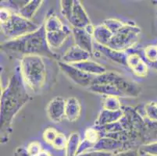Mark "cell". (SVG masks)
<instances>
[{"mask_svg":"<svg viewBox=\"0 0 157 156\" xmlns=\"http://www.w3.org/2000/svg\"><path fill=\"white\" fill-rule=\"evenodd\" d=\"M29 100L30 95L21 75L13 74L1 95L0 121L2 144L9 141L13 119Z\"/></svg>","mask_w":157,"mask_h":156,"instance_id":"obj_1","label":"cell"},{"mask_svg":"<svg viewBox=\"0 0 157 156\" xmlns=\"http://www.w3.org/2000/svg\"><path fill=\"white\" fill-rule=\"evenodd\" d=\"M3 49L24 55H40L42 57L56 58V55L48 46L46 39V31L44 24L37 31L24 36L1 43Z\"/></svg>","mask_w":157,"mask_h":156,"instance_id":"obj_2","label":"cell"},{"mask_svg":"<svg viewBox=\"0 0 157 156\" xmlns=\"http://www.w3.org/2000/svg\"><path fill=\"white\" fill-rule=\"evenodd\" d=\"M21 75L26 87L34 92L43 88L46 81L47 70L43 57L24 55L21 59Z\"/></svg>","mask_w":157,"mask_h":156,"instance_id":"obj_3","label":"cell"},{"mask_svg":"<svg viewBox=\"0 0 157 156\" xmlns=\"http://www.w3.org/2000/svg\"><path fill=\"white\" fill-rule=\"evenodd\" d=\"M40 26L32 21L21 17L17 12H13L6 22L1 24V30L8 39L12 40L35 32Z\"/></svg>","mask_w":157,"mask_h":156,"instance_id":"obj_4","label":"cell"},{"mask_svg":"<svg viewBox=\"0 0 157 156\" xmlns=\"http://www.w3.org/2000/svg\"><path fill=\"white\" fill-rule=\"evenodd\" d=\"M113 84L124 94V97L137 98L141 93L139 85L113 71H107L102 75L95 77L92 84Z\"/></svg>","mask_w":157,"mask_h":156,"instance_id":"obj_5","label":"cell"},{"mask_svg":"<svg viewBox=\"0 0 157 156\" xmlns=\"http://www.w3.org/2000/svg\"><path fill=\"white\" fill-rule=\"evenodd\" d=\"M141 29L135 24H125L118 32L113 34L108 47L119 51H126L139 40Z\"/></svg>","mask_w":157,"mask_h":156,"instance_id":"obj_6","label":"cell"},{"mask_svg":"<svg viewBox=\"0 0 157 156\" xmlns=\"http://www.w3.org/2000/svg\"><path fill=\"white\" fill-rule=\"evenodd\" d=\"M124 116L120 120L124 131H133L138 134H142L145 131L146 124L143 117L135 108L130 106H125L122 108Z\"/></svg>","mask_w":157,"mask_h":156,"instance_id":"obj_7","label":"cell"},{"mask_svg":"<svg viewBox=\"0 0 157 156\" xmlns=\"http://www.w3.org/2000/svg\"><path fill=\"white\" fill-rule=\"evenodd\" d=\"M58 67L70 80L83 88H89L95 78V76L86 74L72 64L66 63L61 60L58 61Z\"/></svg>","mask_w":157,"mask_h":156,"instance_id":"obj_8","label":"cell"},{"mask_svg":"<svg viewBox=\"0 0 157 156\" xmlns=\"http://www.w3.org/2000/svg\"><path fill=\"white\" fill-rule=\"evenodd\" d=\"M71 28L84 29L87 26L92 24L88 13L79 0H74L72 11L67 20Z\"/></svg>","mask_w":157,"mask_h":156,"instance_id":"obj_9","label":"cell"},{"mask_svg":"<svg viewBox=\"0 0 157 156\" xmlns=\"http://www.w3.org/2000/svg\"><path fill=\"white\" fill-rule=\"evenodd\" d=\"M66 101L60 96L52 98L46 106V112L48 118L54 123H60L65 118Z\"/></svg>","mask_w":157,"mask_h":156,"instance_id":"obj_10","label":"cell"},{"mask_svg":"<svg viewBox=\"0 0 157 156\" xmlns=\"http://www.w3.org/2000/svg\"><path fill=\"white\" fill-rule=\"evenodd\" d=\"M129 144L130 143L123 142L118 140L113 139L110 137L102 136L99 141L95 144L92 150L107 151V152H112L115 154L119 151L128 150V148H125V146L130 145Z\"/></svg>","mask_w":157,"mask_h":156,"instance_id":"obj_11","label":"cell"},{"mask_svg":"<svg viewBox=\"0 0 157 156\" xmlns=\"http://www.w3.org/2000/svg\"><path fill=\"white\" fill-rule=\"evenodd\" d=\"M72 36L74 41V45L82 49L88 51L90 54L94 53L93 36L87 32L85 29L71 28Z\"/></svg>","mask_w":157,"mask_h":156,"instance_id":"obj_12","label":"cell"},{"mask_svg":"<svg viewBox=\"0 0 157 156\" xmlns=\"http://www.w3.org/2000/svg\"><path fill=\"white\" fill-rule=\"evenodd\" d=\"M92 55L88 51L74 45L64 52L61 61L68 64H76L90 59Z\"/></svg>","mask_w":157,"mask_h":156,"instance_id":"obj_13","label":"cell"},{"mask_svg":"<svg viewBox=\"0 0 157 156\" xmlns=\"http://www.w3.org/2000/svg\"><path fill=\"white\" fill-rule=\"evenodd\" d=\"M127 67L131 69L134 74L139 77H145L148 74V66L141 55L138 53L128 54Z\"/></svg>","mask_w":157,"mask_h":156,"instance_id":"obj_14","label":"cell"},{"mask_svg":"<svg viewBox=\"0 0 157 156\" xmlns=\"http://www.w3.org/2000/svg\"><path fill=\"white\" fill-rule=\"evenodd\" d=\"M72 34V30L66 26L63 29L56 32L46 33V39L50 48H58L62 46L67 39Z\"/></svg>","mask_w":157,"mask_h":156,"instance_id":"obj_15","label":"cell"},{"mask_svg":"<svg viewBox=\"0 0 157 156\" xmlns=\"http://www.w3.org/2000/svg\"><path fill=\"white\" fill-rule=\"evenodd\" d=\"M123 116H124L123 109L112 111V110H106L102 108L95 121V127H102V126L118 122L121 120Z\"/></svg>","mask_w":157,"mask_h":156,"instance_id":"obj_16","label":"cell"},{"mask_svg":"<svg viewBox=\"0 0 157 156\" xmlns=\"http://www.w3.org/2000/svg\"><path fill=\"white\" fill-rule=\"evenodd\" d=\"M81 112V103L75 97H70L66 101L65 119L69 122H76Z\"/></svg>","mask_w":157,"mask_h":156,"instance_id":"obj_17","label":"cell"},{"mask_svg":"<svg viewBox=\"0 0 157 156\" xmlns=\"http://www.w3.org/2000/svg\"><path fill=\"white\" fill-rule=\"evenodd\" d=\"M96 50L100 52L102 55H105L106 58L109 59L110 60L117 63L121 64L123 66H127V59H128V54L126 51H119L112 49L106 46L96 44Z\"/></svg>","mask_w":157,"mask_h":156,"instance_id":"obj_18","label":"cell"},{"mask_svg":"<svg viewBox=\"0 0 157 156\" xmlns=\"http://www.w3.org/2000/svg\"><path fill=\"white\" fill-rule=\"evenodd\" d=\"M91 92L101 94L103 97L115 96L118 98L124 97V94L117 87L110 84H92L88 88Z\"/></svg>","mask_w":157,"mask_h":156,"instance_id":"obj_19","label":"cell"},{"mask_svg":"<svg viewBox=\"0 0 157 156\" xmlns=\"http://www.w3.org/2000/svg\"><path fill=\"white\" fill-rule=\"evenodd\" d=\"M72 65L81 70V71L90 74V75L95 76V77L102 75L107 72V69L105 67L91 59L86 60V61L79 63L72 64Z\"/></svg>","mask_w":157,"mask_h":156,"instance_id":"obj_20","label":"cell"},{"mask_svg":"<svg viewBox=\"0 0 157 156\" xmlns=\"http://www.w3.org/2000/svg\"><path fill=\"white\" fill-rule=\"evenodd\" d=\"M113 36V34L102 24L95 27L93 39L98 45L108 47Z\"/></svg>","mask_w":157,"mask_h":156,"instance_id":"obj_21","label":"cell"},{"mask_svg":"<svg viewBox=\"0 0 157 156\" xmlns=\"http://www.w3.org/2000/svg\"><path fill=\"white\" fill-rule=\"evenodd\" d=\"M42 3H43L42 0H31L28 3L23 6L21 9H19L17 13L25 19L31 21Z\"/></svg>","mask_w":157,"mask_h":156,"instance_id":"obj_22","label":"cell"},{"mask_svg":"<svg viewBox=\"0 0 157 156\" xmlns=\"http://www.w3.org/2000/svg\"><path fill=\"white\" fill-rule=\"evenodd\" d=\"M44 27H45L46 33H49L61 31L63 29L65 25L63 24L61 20L56 14L50 11L47 14L45 23H44Z\"/></svg>","mask_w":157,"mask_h":156,"instance_id":"obj_23","label":"cell"},{"mask_svg":"<svg viewBox=\"0 0 157 156\" xmlns=\"http://www.w3.org/2000/svg\"><path fill=\"white\" fill-rule=\"evenodd\" d=\"M81 136L78 132L71 133L65 148V156H77L81 144Z\"/></svg>","mask_w":157,"mask_h":156,"instance_id":"obj_24","label":"cell"},{"mask_svg":"<svg viewBox=\"0 0 157 156\" xmlns=\"http://www.w3.org/2000/svg\"><path fill=\"white\" fill-rule=\"evenodd\" d=\"M120 98L115 96H105L103 98L102 101V108L112 111H117L122 109Z\"/></svg>","mask_w":157,"mask_h":156,"instance_id":"obj_25","label":"cell"},{"mask_svg":"<svg viewBox=\"0 0 157 156\" xmlns=\"http://www.w3.org/2000/svg\"><path fill=\"white\" fill-rule=\"evenodd\" d=\"M96 129L99 132L102 133L104 134H115V133H118L121 132V131H124V129L122 124H121L120 121L113 123V124H108V125L102 126V127H96Z\"/></svg>","mask_w":157,"mask_h":156,"instance_id":"obj_26","label":"cell"},{"mask_svg":"<svg viewBox=\"0 0 157 156\" xmlns=\"http://www.w3.org/2000/svg\"><path fill=\"white\" fill-rule=\"evenodd\" d=\"M102 24L105 27H106L113 34L118 32L125 25L124 23H123L121 21L117 19H113V18L104 20Z\"/></svg>","mask_w":157,"mask_h":156,"instance_id":"obj_27","label":"cell"},{"mask_svg":"<svg viewBox=\"0 0 157 156\" xmlns=\"http://www.w3.org/2000/svg\"><path fill=\"white\" fill-rule=\"evenodd\" d=\"M145 116L149 121L157 124V102H148L144 108Z\"/></svg>","mask_w":157,"mask_h":156,"instance_id":"obj_28","label":"cell"},{"mask_svg":"<svg viewBox=\"0 0 157 156\" xmlns=\"http://www.w3.org/2000/svg\"><path fill=\"white\" fill-rule=\"evenodd\" d=\"M101 132L97 130L96 128H93V127H90L88 128L86 131H85V134H84V139L87 140L89 141L90 143H92L95 145L99 139H100L102 136L100 135Z\"/></svg>","mask_w":157,"mask_h":156,"instance_id":"obj_29","label":"cell"},{"mask_svg":"<svg viewBox=\"0 0 157 156\" xmlns=\"http://www.w3.org/2000/svg\"><path fill=\"white\" fill-rule=\"evenodd\" d=\"M140 154L149 156H157V141L147 143L138 148Z\"/></svg>","mask_w":157,"mask_h":156,"instance_id":"obj_30","label":"cell"},{"mask_svg":"<svg viewBox=\"0 0 157 156\" xmlns=\"http://www.w3.org/2000/svg\"><path fill=\"white\" fill-rule=\"evenodd\" d=\"M73 4H74V0H62L59 2L61 13L67 20L70 18L72 11Z\"/></svg>","mask_w":157,"mask_h":156,"instance_id":"obj_31","label":"cell"},{"mask_svg":"<svg viewBox=\"0 0 157 156\" xmlns=\"http://www.w3.org/2000/svg\"><path fill=\"white\" fill-rule=\"evenodd\" d=\"M145 59L150 63H157V46L148 45L144 50Z\"/></svg>","mask_w":157,"mask_h":156,"instance_id":"obj_32","label":"cell"},{"mask_svg":"<svg viewBox=\"0 0 157 156\" xmlns=\"http://www.w3.org/2000/svg\"><path fill=\"white\" fill-rule=\"evenodd\" d=\"M67 140L68 138H67L63 134L59 133L55 141L52 144V147L55 149L59 150V151L65 150L66 147H67Z\"/></svg>","mask_w":157,"mask_h":156,"instance_id":"obj_33","label":"cell"},{"mask_svg":"<svg viewBox=\"0 0 157 156\" xmlns=\"http://www.w3.org/2000/svg\"><path fill=\"white\" fill-rule=\"evenodd\" d=\"M58 134H59V132L56 129L52 128V127H48V128L45 129L44 131L43 139L45 142L52 145Z\"/></svg>","mask_w":157,"mask_h":156,"instance_id":"obj_34","label":"cell"},{"mask_svg":"<svg viewBox=\"0 0 157 156\" xmlns=\"http://www.w3.org/2000/svg\"><path fill=\"white\" fill-rule=\"evenodd\" d=\"M27 151L31 156H38L42 151V146L38 141H32L27 147Z\"/></svg>","mask_w":157,"mask_h":156,"instance_id":"obj_35","label":"cell"},{"mask_svg":"<svg viewBox=\"0 0 157 156\" xmlns=\"http://www.w3.org/2000/svg\"><path fill=\"white\" fill-rule=\"evenodd\" d=\"M13 13V12L11 11L10 8L1 6V10H0V21H1V24L6 22L10 18Z\"/></svg>","mask_w":157,"mask_h":156,"instance_id":"obj_36","label":"cell"},{"mask_svg":"<svg viewBox=\"0 0 157 156\" xmlns=\"http://www.w3.org/2000/svg\"><path fill=\"white\" fill-rule=\"evenodd\" d=\"M113 153L107 152V151H97V150H91L85 153L78 154L77 156H113Z\"/></svg>","mask_w":157,"mask_h":156,"instance_id":"obj_37","label":"cell"},{"mask_svg":"<svg viewBox=\"0 0 157 156\" xmlns=\"http://www.w3.org/2000/svg\"><path fill=\"white\" fill-rule=\"evenodd\" d=\"M139 154L138 149H128L115 153L113 156H138Z\"/></svg>","mask_w":157,"mask_h":156,"instance_id":"obj_38","label":"cell"},{"mask_svg":"<svg viewBox=\"0 0 157 156\" xmlns=\"http://www.w3.org/2000/svg\"><path fill=\"white\" fill-rule=\"evenodd\" d=\"M14 156H31L29 153L28 152L26 148L23 147H18L16 148L15 152H14Z\"/></svg>","mask_w":157,"mask_h":156,"instance_id":"obj_39","label":"cell"},{"mask_svg":"<svg viewBox=\"0 0 157 156\" xmlns=\"http://www.w3.org/2000/svg\"><path fill=\"white\" fill-rule=\"evenodd\" d=\"M38 156H52V154H51L49 151L43 149L42 151H41V153L38 154Z\"/></svg>","mask_w":157,"mask_h":156,"instance_id":"obj_40","label":"cell"},{"mask_svg":"<svg viewBox=\"0 0 157 156\" xmlns=\"http://www.w3.org/2000/svg\"><path fill=\"white\" fill-rule=\"evenodd\" d=\"M157 2V1H156V2Z\"/></svg>","mask_w":157,"mask_h":156,"instance_id":"obj_41","label":"cell"},{"mask_svg":"<svg viewBox=\"0 0 157 156\" xmlns=\"http://www.w3.org/2000/svg\"><path fill=\"white\" fill-rule=\"evenodd\" d=\"M156 46H157V45H156Z\"/></svg>","mask_w":157,"mask_h":156,"instance_id":"obj_42","label":"cell"}]
</instances>
